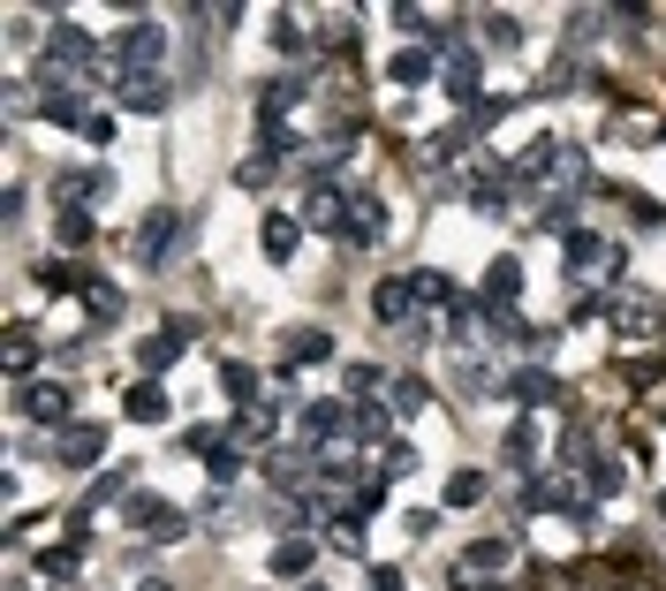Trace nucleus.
Returning a JSON list of instances; mask_svg holds the SVG:
<instances>
[{
	"label": "nucleus",
	"mask_w": 666,
	"mask_h": 591,
	"mask_svg": "<svg viewBox=\"0 0 666 591\" xmlns=\"http://www.w3.org/2000/svg\"><path fill=\"white\" fill-rule=\"evenodd\" d=\"M341 220H349V198H341V190H311V198H303V228H333V236H341Z\"/></svg>",
	"instance_id": "nucleus-33"
},
{
	"label": "nucleus",
	"mask_w": 666,
	"mask_h": 591,
	"mask_svg": "<svg viewBox=\"0 0 666 591\" xmlns=\"http://www.w3.org/2000/svg\"><path fill=\"white\" fill-rule=\"evenodd\" d=\"M167 46H174V31L152 23V16H137V23H122V31L107 39V69H114V77H160Z\"/></svg>",
	"instance_id": "nucleus-2"
},
{
	"label": "nucleus",
	"mask_w": 666,
	"mask_h": 591,
	"mask_svg": "<svg viewBox=\"0 0 666 591\" xmlns=\"http://www.w3.org/2000/svg\"><path fill=\"white\" fill-rule=\"evenodd\" d=\"M333 547H341V553H364V523H349V515H341V523H333Z\"/></svg>",
	"instance_id": "nucleus-53"
},
{
	"label": "nucleus",
	"mask_w": 666,
	"mask_h": 591,
	"mask_svg": "<svg viewBox=\"0 0 666 591\" xmlns=\"http://www.w3.org/2000/svg\"><path fill=\"white\" fill-rule=\"evenodd\" d=\"M507 561H515L507 539H470V547H462V577H485V569H507Z\"/></svg>",
	"instance_id": "nucleus-35"
},
{
	"label": "nucleus",
	"mask_w": 666,
	"mask_h": 591,
	"mask_svg": "<svg viewBox=\"0 0 666 591\" xmlns=\"http://www.w3.org/2000/svg\"><path fill=\"white\" fill-rule=\"evenodd\" d=\"M455 387L470 394V402H493V394H500L507 380H500L493 364H477V357H462V364H455Z\"/></svg>",
	"instance_id": "nucleus-37"
},
{
	"label": "nucleus",
	"mask_w": 666,
	"mask_h": 591,
	"mask_svg": "<svg viewBox=\"0 0 666 591\" xmlns=\"http://www.w3.org/2000/svg\"><path fill=\"white\" fill-rule=\"evenodd\" d=\"M137 591H174V584H167V577H144V584H137Z\"/></svg>",
	"instance_id": "nucleus-57"
},
{
	"label": "nucleus",
	"mask_w": 666,
	"mask_h": 591,
	"mask_svg": "<svg viewBox=\"0 0 666 591\" xmlns=\"http://www.w3.org/2000/svg\"><path fill=\"white\" fill-rule=\"evenodd\" d=\"M447 69H440V53H424V46H402L394 61H386V84L394 91H424V84H440Z\"/></svg>",
	"instance_id": "nucleus-14"
},
{
	"label": "nucleus",
	"mask_w": 666,
	"mask_h": 591,
	"mask_svg": "<svg viewBox=\"0 0 666 591\" xmlns=\"http://www.w3.org/2000/svg\"><path fill=\"white\" fill-rule=\"evenodd\" d=\"M53 236H61L69 251H83V243L99 236V220H91V206H61V212H53Z\"/></svg>",
	"instance_id": "nucleus-39"
},
{
	"label": "nucleus",
	"mask_w": 666,
	"mask_h": 591,
	"mask_svg": "<svg viewBox=\"0 0 666 591\" xmlns=\"http://www.w3.org/2000/svg\"><path fill=\"white\" fill-rule=\"evenodd\" d=\"M424 402H432V387L416 380V372H394V387H386V410H394V418H416Z\"/></svg>",
	"instance_id": "nucleus-40"
},
{
	"label": "nucleus",
	"mask_w": 666,
	"mask_h": 591,
	"mask_svg": "<svg viewBox=\"0 0 666 591\" xmlns=\"http://www.w3.org/2000/svg\"><path fill=\"white\" fill-rule=\"evenodd\" d=\"M258 251L273 258V266H289V258L303 251V220H295V212H265V228H258Z\"/></svg>",
	"instance_id": "nucleus-20"
},
{
	"label": "nucleus",
	"mask_w": 666,
	"mask_h": 591,
	"mask_svg": "<svg viewBox=\"0 0 666 591\" xmlns=\"http://www.w3.org/2000/svg\"><path fill=\"white\" fill-rule=\"evenodd\" d=\"M333 432H349V402H333V394L303 402V440L319 448V440H333Z\"/></svg>",
	"instance_id": "nucleus-24"
},
{
	"label": "nucleus",
	"mask_w": 666,
	"mask_h": 591,
	"mask_svg": "<svg viewBox=\"0 0 666 591\" xmlns=\"http://www.w3.org/2000/svg\"><path fill=\"white\" fill-rule=\"evenodd\" d=\"M46 591H77V584H46Z\"/></svg>",
	"instance_id": "nucleus-58"
},
{
	"label": "nucleus",
	"mask_w": 666,
	"mask_h": 591,
	"mask_svg": "<svg viewBox=\"0 0 666 591\" xmlns=\"http://www.w3.org/2000/svg\"><path fill=\"white\" fill-rule=\"evenodd\" d=\"M372 311L386 319V327H410V319H416V289H410V273L379 281V289H372Z\"/></svg>",
	"instance_id": "nucleus-23"
},
{
	"label": "nucleus",
	"mask_w": 666,
	"mask_h": 591,
	"mask_svg": "<svg viewBox=\"0 0 666 591\" xmlns=\"http://www.w3.org/2000/svg\"><path fill=\"white\" fill-rule=\"evenodd\" d=\"M598 31H606V8H598V16H591V8H576V16H568V46H591Z\"/></svg>",
	"instance_id": "nucleus-50"
},
{
	"label": "nucleus",
	"mask_w": 666,
	"mask_h": 591,
	"mask_svg": "<svg viewBox=\"0 0 666 591\" xmlns=\"http://www.w3.org/2000/svg\"><path fill=\"white\" fill-rule=\"evenodd\" d=\"M659 418H666V410H659Z\"/></svg>",
	"instance_id": "nucleus-61"
},
{
	"label": "nucleus",
	"mask_w": 666,
	"mask_h": 591,
	"mask_svg": "<svg viewBox=\"0 0 666 591\" xmlns=\"http://www.w3.org/2000/svg\"><path fill=\"white\" fill-rule=\"evenodd\" d=\"M485 46H493V53H515V46H523V23H515V16H485Z\"/></svg>",
	"instance_id": "nucleus-49"
},
{
	"label": "nucleus",
	"mask_w": 666,
	"mask_h": 591,
	"mask_svg": "<svg viewBox=\"0 0 666 591\" xmlns=\"http://www.w3.org/2000/svg\"><path fill=\"white\" fill-rule=\"evenodd\" d=\"M122 418H129V424H167V418H174V402H167L160 380H137V387L122 394Z\"/></svg>",
	"instance_id": "nucleus-21"
},
{
	"label": "nucleus",
	"mask_w": 666,
	"mask_h": 591,
	"mask_svg": "<svg viewBox=\"0 0 666 591\" xmlns=\"http://www.w3.org/2000/svg\"><path fill=\"white\" fill-rule=\"evenodd\" d=\"M576 84H583V61H576V53H561V61L545 69V99H576Z\"/></svg>",
	"instance_id": "nucleus-45"
},
{
	"label": "nucleus",
	"mask_w": 666,
	"mask_h": 591,
	"mask_svg": "<svg viewBox=\"0 0 666 591\" xmlns=\"http://www.w3.org/2000/svg\"><path fill=\"white\" fill-rule=\"evenodd\" d=\"M470 206L485 212V220H500V212L515 206V174H507V168H477V174H470Z\"/></svg>",
	"instance_id": "nucleus-18"
},
{
	"label": "nucleus",
	"mask_w": 666,
	"mask_h": 591,
	"mask_svg": "<svg viewBox=\"0 0 666 591\" xmlns=\"http://www.w3.org/2000/svg\"><path fill=\"white\" fill-rule=\"evenodd\" d=\"M477 296H485V303H500V311H507V303H515V296H523V258H507V251H500L493 266H485V289H477Z\"/></svg>",
	"instance_id": "nucleus-25"
},
{
	"label": "nucleus",
	"mask_w": 666,
	"mask_h": 591,
	"mask_svg": "<svg viewBox=\"0 0 666 591\" xmlns=\"http://www.w3.org/2000/svg\"><path fill=\"white\" fill-rule=\"evenodd\" d=\"M311 561H319V547H311V539H281V547H273V577H311Z\"/></svg>",
	"instance_id": "nucleus-42"
},
{
	"label": "nucleus",
	"mask_w": 666,
	"mask_h": 591,
	"mask_svg": "<svg viewBox=\"0 0 666 591\" xmlns=\"http://www.w3.org/2000/svg\"><path fill=\"white\" fill-rule=\"evenodd\" d=\"M220 394H228L235 410H250V402H265V372L243 364V357H228V364H220Z\"/></svg>",
	"instance_id": "nucleus-22"
},
{
	"label": "nucleus",
	"mask_w": 666,
	"mask_h": 591,
	"mask_svg": "<svg viewBox=\"0 0 666 591\" xmlns=\"http://www.w3.org/2000/svg\"><path fill=\"white\" fill-rule=\"evenodd\" d=\"M500 455H507V470H531V463H538V424L523 418L515 432H507V448H500Z\"/></svg>",
	"instance_id": "nucleus-44"
},
{
	"label": "nucleus",
	"mask_w": 666,
	"mask_h": 591,
	"mask_svg": "<svg viewBox=\"0 0 666 591\" xmlns=\"http://www.w3.org/2000/svg\"><path fill=\"white\" fill-rule=\"evenodd\" d=\"M500 402H515V410H561V402H568V387L553 380L545 364H523V372H507Z\"/></svg>",
	"instance_id": "nucleus-9"
},
{
	"label": "nucleus",
	"mask_w": 666,
	"mask_h": 591,
	"mask_svg": "<svg viewBox=\"0 0 666 591\" xmlns=\"http://www.w3.org/2000/svg\"><path fill=\"white\" fill-rule=\"evenodd\" d=\"M447 591H500V584H485V577H455Z\"/></svg>",
	"instance_id": "nucleus-56"
},
{
	"label": "nucleus",
	"mask_w": 666,
	"mask_h": 591,
	"mask_svg": "<svg viewBox=\"0 0 666 591\" xmlns=\"http://www.w3.org/2000/svg\"><path fill=\"white\" fill-rule=\"evenodd\" d=\"M583 485H591V501H614V493L628 485L622 455H583Z\"/></svg>",
	"instance_id": "nucleus-30"
},
{
	"label": "nucleus",
	"mask_w": 666,
	"mask_h": 591,
	"mask_svg": "<svg viewBox=\"0 0 666 591\" xmlns=\"http://www.w3.org/2000/svg\"><path fill=\"white\" fill-rule=\"evenodd\" d=\"M606 319H614L628 341H659V303H652V296H614Z\"/></svg>",
	"instance_id": "nucleus-16"
},
{
	"label": "nucleus",
	"mask_w": 666,
	"mask_h": 591,
	"mask_svg": "<svg viewBox=\"0 0 666 591\" xmlns=\"http://www.w3.org/2000/svg\"><path fill=\"white\" fill-rule=\"evenodd\" d=\"M273 168H281V160H273V152H258V160H243V168H235V182H243V190H265V182H273Z\"/></svg>",
	"instance_id": "nucleus-51"
},
{
	"label": "nucleus",
	"mask_w": 666,
	"mask_h": 591,
	"mask_svg": "<svg viewBox=\"0 0 666 591\" xmlns=\"http://www.w3.org/2000/svg\"><path fill=\"white\" fill-rule=\"evenodd\" d=\"M122 493H137V463H114V470H99L91 478V493H83L77 515H91V508H107V501H122Z\"/></svg>",
	"instance_id": "nucleus-29"
},
{
	"label": "nucleus",
	"mask_w": 666,
	"mask_h": 591,
	"mask_svg": "<svg viewBox=\"0 0 666 591\" xmlns=\"http://www.w3.org/2000/svg\"><path fill=\"white\" fill-rule=\"evenodd\" d=\"M561 251H568V273H576V281H591V273H598V281H614V273H622V243H606L598 228H576Z\"/></svg>",
	"instance_id": "nucleus-7"
},
{
	"label": "nucleus",
	"mask_w": 666,
	"mask_h": 591,
	"mask_svg": "<svg viewBox=\"0 0 666 591\" xmlns=\"http://www.w3.org/2000/svg\"><path fill=\"white\" fill-rule=\"evenodd\" d=\"M326 357H333L326 327H289V341H281V380H295L303 364H326Z\"/></svg>",
	"instance_id": "nucleus-13"
},
{
	"label": "nucleus",
	"mask_w": 666,
	"mask_h": 591,
	"mask_svg": "<svg viewBox=\"0 0 666 591\" xmlns=\"http://www.w3.org/2000/svg\"><path fill=\"white\" fill-rule=\"evenodd\" d=\"M659 515H666V493H659Z\"/></svg>",
	"instance_id": "nucleus-60"
},
{
	"label": "nucleus",
	"mask_w": 666,
	"mask_h": 591,
	"mask_svg": "<svg viewBox=\"0 0 666 591\" xmlns=\"http://www.w3.org/2000/svg\"><path fill=\"white\" fill-rule=\"evenodd\" d=\"M198 515H205V531H228V523H243V508H235V493H228V485H212Z\"/></svg>",
	"instance_id": "nucleus-46"
},
{
	"label": "nucleus",
	"mask_w": 666,
	"mask_h": 591,
	"mask_svg": "<svg viewBox=\"0 0 666 591\" xmlns=\"http://www.w3.org/2000/svg\"><path fill=\"white\" fill-rule=\"evenodd\" d=\"M515 107H523V91H493V99H477V107L462 114V129H470V137H485V129H500Z\"/></svg>",
	"instance_id": "nucleus-31"
},
{
	"label": "nucleus",
	"mask_w": 666,
	"mask_h": 591,
	"mask_svg": "<svg viewBox=\"0 0 666 591\" xmlns=\"http://www.w3.org/2000/svg\"><path fill=\"white\" fill-rule=\"evenodd\" d=\"M311 46H319V39L295 23V8H281V16H273V53H281V61H303Z\"/></svg>",
	"instance_id": "nucleus-38"
},
{
	"label": "nucleus",
	"mask_w": 666,
	"mask_h": 591,
	"mask_svg": "<svg viewBox=\"0 0 666 591\" xmlns=\"http://www.w3.org/2000/svg\"><path fill=\"white\" fill-rule=\"evenodd\" d=\"M568 515V523H598V501H591V485L583 478H531L523 485V515Z\"/></svg>",
	"instance_id": "nucleus-3"
},
{
	"label": "nucleus",
	"mask_w": 666,
	"mask_h": 591,
	"mask_svg": "<svg viewBox=\"0 0 666 591\" xmlns=\"http://www.w3.org/2000/svg\"><path fill=\"white\" fill-rule=\"evenodd\" d=\"M485 501V478H477V470H455V478H447V508H477Z\"/></svg>",
	"instance_id": "nucleus-48"
},
{
	"label": "nucleus",
	"mask_w": 666,
	"mask_h": 591,
	"mask_svg": "<svg viewBox=\"0 0 666 591\" xmlns=\"http://www.w3.org/2000/svg\"><path fill=\"white\" fill-rule=\"evenodd\" d=\"M440 84H447V99L470 114V107H477V84H485V53H477V46H462L455 61H447V77H440Z\"/></svg>",
	"instance_id": "nucleus-17"
},
{
	"label": "nucleus",
	"mask_w": 666,
	"mask_h": 591,
	"mask_svg": "<svg viewBox=\"0 0 666 591\" xmlns=\"http://www.w3.org/2000/svg\"><path fill=\"white\" fill-rule=\"evenodd\" d=\"M99 455H107V424H69V432H53V455L46 463H61V470H99Z\"/></svg>",
	"instance_id": "nucleus-10"
},
{
	"label": "nucleus",
	"mask_w": 666,
	"mask_h": 591,
	"mask_svg": "<svg viewBox=\"0 0 666 591\" xmlns=\"http://www.w3.org/2000/svg\"><path fill=\"white\" fill-rule=\"evenodd\" d=\"M16 418L46 424V432H69L77 424V387L69 380H23L16 387Z\"/></svg>",
	"instance_id": "nucleus-5"
},
{
	"label": "nucleus",
	"mask_w": 666,
	"mask_h": 591,
	"mask_svg": "<svg viewBox=\"0 0 666 591\" xmlns=\"http://www.w3.org/2000/svg\"><path fill=\"white\" fill-rule=\"evenodd\" d=\"M281 402H289V394H265V402H250V410H235V418H228V440H243V448H258V440H273V432H281Z\"/></svg>",
	"instance_id": "nucleus-15"
},
{
	"label": "nucleus",
	"mask_w": 666,
	"mask_h": 591,
	"mask_svg": "<svg viewBox=\"0 0 666 591\" xmlns=\"http://www.w3.org/2000/svg\"><path fill=\"white\" fill-rule=\"evenodd\" d=\"M410 463H416V455H410V440H386V448H379V478H402Z\"/></svg>",
	"instance_id": "nucleus-52"
},
{
	"label": "nucleus",
	"mask_w": 666,
	"mask_h": 591,
	"mask_svg": "<svg viewBox=\"0 0 666 591\" xmlns=\"http://www.w3.org/2000/svg\"><path fill=\"white\" fill-rule=\"evenodd\" d=\"M379 387H394L379 364H364V357H349V364H341V394H349V402H372Z\"/></svg>",
	"instance_id": "nucleus-34"
},
{
	"label": "nucleus",
	"mask_w": 666,
	"mask_h": 591,
	"mask_svg": "<svg viewBox=\"0 0 666 591\" xmlns=\"http://www.w3.org/2000/svg\"><path fill=\"white\" fill-rule=\"evenodd\" d=\"M122 523H129V531H144V539H190V515H182L174 501H160V493H129Z\"/></svg>",
	"instance_id": "nucleus-6"
},
{
	"label": "nucleus",
	"mask_w": 666,
	"mask_h": 591,
	"mask_svg": "<svg viewBox=\"0 0 666 591\" xmlns=\"http://www.w3.org/2000/svg\"><path fill=\"white\" fill-rule=\"evenodd\" d=\"M470 144H477V137H470L462 122H447L440 137H424V168H455V160L470 152Z\"/></svg>",
	"instance_id": "nucleus-32"
},
{
	"label": "nucleus",
	"mask_w": 666,
	"mask_h": 591,
	"mask_svg": "<svg viewBox=\"0 0 666 591\" xmlns=\"http://www.w3.org/2000/svg\"><path fill=\"white\" fill-rule=\"evenodd\" d=\"M372 591H402V569H386V561H379V569H372Z\"/></svg>",
	"instance_id": "nucleus-55"
},
{
	"label": "nucleus",
	"mask_w": 666,
	"mask_h": 591,
	"mask_svg": "<svg viewBox=\"0 0 666 591\" xmlns=\"http://www.w3.org/2000/svg\"><path fill=\"white\" fill-rule=\"evenodd\" d=\"M205 478L212 485H235V478H243V440H220V448L205 455Z\"/></svg>",
	"instance_id": "nucleus-43"
},
{
	"label": "nucleus",
	"mask_w": 666,
	"mask_h": 591,
	"mask_svg": "<svg viewBox=\"0 0 666 591\" xmlns=\"http://www.w3.org/2000/svg\"><path fill=\"white\" fill-rule=\"evenodd\" d=\"M77 561H83V539H69V547H46V553H39V577H46V584H77Z\"/></svg>",
	"instance_id": "nucleus-41"
},
{
	"label": "nucleus",
	"mask_w": 666,
	"mask_h": 591,
	"mask_svg": "<svg viewBox=\"0 0 666 591\" xmlns=\"http://www.w3.org/2000/svg\"><path fill=\"white\" fill-rule=\"evenodd\" d=\"M31 281H39L46 296H83V281H91V273H77L69 258H39V273H31Z\"/></svg>",
	"instance_id": "nucleus-36"
},
{
	"label": "nucleus",
	"mask_w": 666,
	"mask_h": 591,
	"mask_svg": "<svg viewBox=\"0 0 666 591\" xmlns=\"http://www.w3.org/2000/svg\"><path fill=\"white\" fill-rule=\"evenodd\" d=\"M386 432H394V410H386V402H349V440H356V448H372Z\"/></svg>",
	"instance_id": "nucleus-28"
},
{
	"label": "nucleus",
	"mask_w": 666,
	"mask_h": 591,
	"mask_svg": "<svg viewBox=\"0 0 666 591\" xmlns=\"http://www.w3.org/2000/svg\"><path fill=\"white\" fill-rule=\"evenodd\" d=\"M402 523H410V539H432V531H440V515H432V508H410Z\"/></svg>",
	"instance_id": "nucleus-54"
},
{
	"label": "nucleus",
	"mask_w": 666,
	"mask_h": 591,
	"mask_svg": "<svg viewBox=\"0 0 666 591\" xmlns=\"http://www.w3.org/2000/svg\"><path fill=\"white\" fill-rule=\"evenodd\" d=\"M39 69H46V77H69V84H83V77H99V69H107V46L91 39L83 23L53 16V31L39 39Z\"/></svg>",
	"instance_id": "nucleus-1"
},
{
	"label": "nucleus",
	"mask_w": 666,
	"mask_h": 591,
	"mask_svg": "<svg viewBox=\"0 0 666 591\" xmlns=\"http://www.w3.org/2000/svg\"><path fill=\"white\" fill-rule=\"evenodd\" d=\"M114 99H122L129 114H167L174 84H167V77H114Z\"/></svg>",
	"instance_id": "nucleus-19"
},
{
	"label": "nucleus",
	"mask_w": 666,
	"mask_h": 591,
	"mask_svg": "<svg viewBox=\"0 0 666 591\" xmlns=\"http://www.w3.org/2000/svg\"><path fill=\"white\" fill-rule=\"evenodd\" d=\"M341 243H356V251L386 243V206H379L372 190H356V198H349V220H341Z\"/></svg>",
	"instance_id": "nucleus-12"
},
{
	"label": "nucleus",
	"mask_w": 666,
	"mask_h": 591,
	"mask_svg": "<svg viewBox=\"0 0 666 591\" xmlns=\"http://www.w3.org/2000/svg\"><path fill=\"white\" fill-rule=\"evenodd\" d=\"M295 591H326V584H295Z\"/></svg>",
	"instance_id": "nucleus-59"
},
{
	"label": "nucleus",
	"mask_w": 666,
	"mask_h": 591,
	"mask_svg": "<svg viewBox=\"0 0 666 591\" xmlns=\"http://www.w3.org/2000/svg\"><path fill=\"white\" fill-rule=\"evenodd\" d=\"M83 311H91V327H114V319L129 311V296L114 289L107 273H91V281H83Z\"/></svg>",
	"instance_id": "nucleus-26"
},
{
	"label": "nucleus",
	"mask_w": 666,
	"mask_h": 591,
	"mask_svg": "<svg viewBox=\"0 0 666 591\" xmlns=\"http://www.w3.org/2000/svg\"><path fill=\"white\" fill-rule=\"evenodd\" d=\"M31 364H39V334H31V327H8V372L23 380Z\"/></svg>",
	"instance_id": "nucleus-47"
},
{
	"label": "nucleus",
	"mask_w": 666,
	"mask_h": 591,
	"mask_svg": "<svg viewBox=\"0 0 666 591\" xmlns=\"http://www.w3.org/2000/svg\"><path fill=\"white\" fill-rule=\"evenodd\" d=\"M190 341H198V327H190V319H167L160 334H144V341H137V364H144V380H160L167 364H182V357H190Z\"/></svg>",
	"instance_id": "nucleus-8"
},
{
	"label": "nucleus",
	"mask_w": 666,
	"mask_h": 591,
	"mask_svg": "<svg viewBox=\"0 0 666 591\" xmlns=\"http://www.w3.org/2000/svg\"><path fill=\"white\" fill-rule=\"evenodd\" d=\"M190 243H198V212H174V206H167V212H152V220L137 228V258H144V266H174Z\"/></svg>",
	"instance_id": "nucleus-4"
},
{
	"label": "nucleus",
	"mask_w": 666,
	"mask_h": 591,
	"mask_svg": "<svg viewBox=\"0 0 666 591\" xmlns=\"http://www.w3.org/2000/svg\"><path fill=\"white\" fill-rule=\"evenodd\" d=\"M410 289H416V311H432V303H440V311H455V303H462V289L447 281V273H440V266H416Z\"/></svg>",
	"instance_id": "nucleus-27"
},
{
	"label": "nucleus",
	"mask_w": 666,
	"mask_h": 591,
	"mask_svg": "<svg viewBox=\"0 0 666 591\" xmlns=\"http://www.w3.org/2000/svg\"><path fill=\"white\" fill-rule=\"evenodd\" d=\"M39 114H46L53 129H91L83 84H69V77H46V84H39Z\"/></svg>",
	"instance_id": "nucleus-11"
}]
</instances>
